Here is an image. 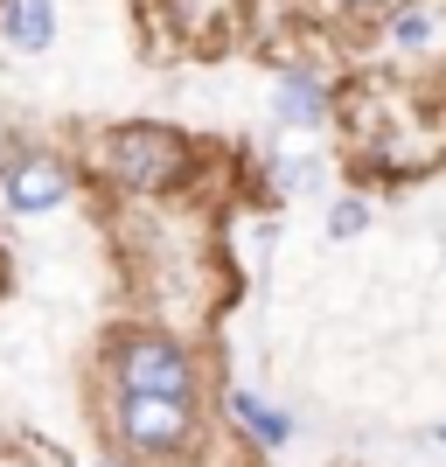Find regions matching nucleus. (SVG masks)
I'll use <instances>...</instances> for the list:
<instances>
[{
    "label": "nucleus",
    "mask_w": 446,
    "mask_h": 467,
    "mask_svg": "<svg viewBox=\"0 0 446 467\" xmlns=\"http://www.w3.org/2000/svg\"><path fill=\"white\" fill-rule=\"evenodd\" d=\"M112 370H119V398H175V405H195V356L182 342H168V335L119 342Z\"/></svg>",
    "instance_id": "1"
},
{
    "label": "nucleus",
    "mask_w": 446,
    "mask_h": 467,
    "mask_svg": "<svg viewBox=\"0 0 446 467\" xmlns=\"http://www.w3.org/2000/svg\"><path fill=\"white\" fill-rule=\"evenodd\" d=\"M0 189H7V210L36 216V210H57L63 195H70V168H63L57 154H21L7 175H0Z\"/></svg>",
    "instance_id": "4"
},
{
    "label": "nucleus",
    "mask_w": 446,
    "mask_h": 467,
    "mask_svg": "<svg viewBox=\"0 0 446 467\" xmlns=\"http://www.w3.org/2000/svg\"><path fill=\"white\" fill-rule=\"evenodd\" d=\"M21 154H28V147H21V133H7V126H0V175H7Z\"/></svg>",
    "instance_id": "10"
},
{
    "label": "nucleus",
    "mask_w": 446,
    "mask_h": 467,
    "mask_svg": "<svg viewBox=\"0 0 446 467\" xmlns=\"http://www.w3.org/2000/svg\"><path fill=\"white\" fill-rule=\"evenodd\" d=\"M328 223H335V237H356V231L369 223V210H363V202H335V216H328Z\"/></svg>",
    "instance_id": "9"
},
{
    "label": "nucleus",
    "mask_w": 446,
    "mask_h": 467,
    "mask_svg": "<svg viewBox=\"0 0 446 467\" xmlns=\"http://www.w3.org/2000/svg\"><path fill=\"white\" fill-rule=\"evenodd\" d=\"M321 112H328V91H321L314 78H286V84H279V119H286V126L321 119Z\"/></svg>",
    "instance_id": "7"
},
{
    "label": "nucleus",
    "mask_w": 446,
    "mask_h": 467,
    "mask_svg": "<svg viewBox=\"0 0 446 467\" xmlns=\"http://www.w3.org/2000/svg\"><path fill=\"white\" fill-rule=\"evenodd\" d=\"M189 168V147L168 126H119L112 133V175L126 189H175Z\"/></svg>",
    "instance_id": "2"
},
{
    "label": "nucleus",
    "mask_w": 446,
    "mask_h": 467,
    "mask_svg": "<svg viewBox=\"0 0 446 467\" xmlns=\"http://www.w3.org/2000/svg\"><path fill=\"white\" fill-rule=\"evenodd\" d=\"M426 36H432V15H426V7H405V15H398V42H405V49H419Z\"/></svg>",
    "instance_id": "8"
},
{
    "label": "nucleus",
    "mask_w": 446,
    "mask_h": 467,
    "mask_svg": "<svg viewBox=\"0 0 446 467\" xmlns=\"http://www.w3.org/2000/svg\"><path fill=\"white\" fill-rule=\"evenodd\" d=\"M223 411H231V419H237V426H244V432H258V440H265V447H279V440H286V419H279V411H272L265 405V398H252V390H231V398H223Z\"/></svg>",
    "instance_id": "6"
},
{
    "label": "nucleus",
    "mask_w": 446,
    "mask_h": 467,
    "mask_svg": "<svg viewBox=\"0 0 446 467\" xmlns=\"http://www.w3.org/2000/svg\"><path fill=\"white\" fill-rule=\"evenodd\" d=\"M0 36L15 42V49H49V36H57V7H49V0H7Z\"/></svg>",
    "instance_id": "5"
},
{
    "label": "nucleus",
    "mask_w": 446,
    "mask_h": 467,
    "mask_svg": "<svg viewBox=\"0 0 446 467\" xmlns=\"http://www.w3.org/2000/svg\"><path fill=\"white\" fill-rule=\"evenodd\" d=\"M119 432L140 453H182L195 432V405H175V398H119Z\"/></svg>",
    "instance_id": "3"
},
{
    "label": "nucleus",
    "mask_w": 446,
    "mask_h": 467,
    "mask_svg": "<svg viewBox=\"0 0 446 467\" xmlns=\"http://www.w3.org/2000/svg\"><path fill=\"white\" fill-rule=\"evenodd\" d=\"M349 7H384V0H349Z\"/></svg>",
    "instance_id": "11"
}]
</instances>
